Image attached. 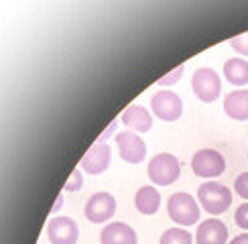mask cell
<instances>
[{
  "mask_svg": "<svg viewBox=\"0 0 248 244\" xmlns=\"http://www.w3.org/2000/svg\"><path fill=\"white\" fill-rule=\"evenodd\" d=\"M198 201L202 203V208L212 214V216H220L232 203V193L230 189L218 181H208L202 183L198 187Z\"/></svg>",
  "mask_w": 248,
  "mask_h": 244,
  "instance_id": "obj_1",
  "label": "cell"
},
{
  "mask_svg": "<svg viewBox=\"0 0 248 244\" xmlns=\"http://www.w3.org/2000/svg\"><path fill=\"white\" fill-rule=\"evenodd\" d=\"M167 214L179 226H193L200 220V206L193 196L179 191V193H173L167 199Z\"/></svg>",
  "mask_w": 248,
  "mask_h": 244,
  "instance_id": "obj_2",
  "label": "cell"
},
{
  "mask_svg": "<svg viewBox=\"0 0 248 244\" xmlns=\"http://www.w3.org/2000/svg\"><path fill=\"white\" fill-rule=\"evenodd\" d=\"M149 179L155 183V185H171L179 179L181 175V165L175 155H169V152H159L149 161Z\"/></svg>",
  "mask_w": 248,
  "mask_h": 244,
  "instance_id": "obj_3",
  "label": "cell"
},
{
  "mask_svg": "<svg viewBox=\"0 0 248 244\" xmlns=\"http://www.w3.org/2000/svg\"><path fill=\"white\" fill-rule=\"evenodd\" d=\"M191 90L195 98H200L202 102H208V104L216 102L222 92L220 76L212 67H198L191 76Z\"/></svg>",
  "mask_w": 248,
  "mask_h": 244,
  "instance_id": "obj_4",
  "label": "cell"
},
{
  "mask_svg": "<svg viewBox=\"0 0 248 244\" xmlns=\"http://www.w3.org/2000/svg\"><path fill=\"white\" fill-rule=\"evenodd\" d=\"M191 169L198 177L214 179L226 171V159L216 149H200L191 159Z\"/></svg>",
  "mask_w": 248,
  "mask_h": 244,
  "instance_id": "obj_5",
  "label": "cell"
},
{
  "mask_svg": "<svg viewBox=\"0 0 248 244\" xmlns=\"http://www.w3.org/2000/svg\"><path fill=\"white\" fill-rule=\"evenodd\" d=\"M151 108L155 112V116L165 122H175L183 114V102L171 90H159L151 98Z\"/></svg>",
  "mask_w": 248,
  "mask_h": 244,
  "instance_id": "obj_6",
  "label": "cell"
},
{
  "mask_svg": "<svg viewBox=\"0 0 248 244\" xmlns=\"http://www.w3.org/2000/svg\"><path fill=\"white\" fill-rule=\"evenodd\" d=\"M86 218L92 222V224H104L108 220L114 218V214H116V199L112 193L108 191H98L94 193L88 203H86Z\"/></svg>",
  "mask_w": 248,
  "mask_h": 244,
  "instance_id": "obj_7",
  "label": "cell"
},
{
  "mask_svg": "<svg viewBox=\"0 0 248 244\" xmlns=\"http://www.w3.org/2000/svg\"><path fill=\"white\" fill-rule=\"evenodd\" d=\"M116 145H118V152L122 161L130 163V165H139L147 157V145L144 140L134 135L132 130H122L116 135Z\"/></svg>",
  "mask_w": 248,
  "mask_h": 244,
  "instance_id": "obj_8",
  "label": "cell"
},
{
  "mask_svg": "<svg viewBox=\"0 0 248 244\" xmlns=\"http://www.w3.org/2000/svg\"><path fill=\"white\" fill-rule=\"evenodd\" d=\"M47 238L51 244H76L79 238V228L76 220L67 216L51 218L47 224Z\"/></svg>",
  "mask_w": 248,
  "mask_h": 244,
  "instance_id": "obj_9",
  "label": "cell"
},
{
  "mask_svg": "<svg viewBox=\"0 0 248 244\" xmlns=\"http://www.w3.org/2000/svg\"><path fill=\"white\" fill-rule=\"evenodd\" d=\"M110 157H112V151L106 142H94L88 149L84 159L79 161V169L86 173H92V175H100V173H104L108 169Z\"/></svg>",
  "mask_w": 248,
  "mask_h": 244,
  "instance_id": "obj_10",
  "label": "cell"
},
{
  "mask_svg": "<svg viewBox=\"0 0 248 244\" xmlns=\"http://www.w3.org/2000/svg\"><path fill=\"white\" fill-rule=\"evenodd\" d=\"M195 242L198 244H226L228 242V228L220 220H203L198 232H195Z\"/></svg>",
  "mask_w": 248,
  "mask_h": 244,
  "instance_id": "obj_11",
  "label": "cell"
},
{
  "mask_svg": "<svg viewBox=\"0 0 248 244\" xmlns=\"http://www.w3.org/2000/svg\"><path fill=\"white\" fill-rule=\"evenodd\" d=\"M102 244H137V232L124 222H112L100 232Z\"/></svg>",
  "mask_w": 248,
  "mask_h": 244,
  "instance_id": "obj_12",
  "label": "cell"
},
{
  "mask_svg": "<svg viewBox=\"0 0 248 244\" xmlns=\"http://www.w3.org/2000/svg\"><path fill=\"white\" fill-rule=\"evenodd\" d=\"M120 122H124L128 128L137 132H149L153 128V118L149 114L147 108H142L139 104H132L120 114Z\"/></svg>",
  "mask_w": 248,
  "mask_h": 244,
  "instance_id": "obj_13",
  "label": "cell"
},
{
  "mask_svg": "<svg viewBox=\"0 0 248 244\" xmlns=\"http://www.w3.org/2000/svg\"><path fill=\"white\" fill-rule=\"evenodd\" d=\"M224 112L232 120H248V90L230 92L224 100Z\"/></svg>",
  "mask_w": 248,
  "mask_h": 244,
  "instance_id": "obj_14",
  "label": "cell"
},
{
  "mask_svg": "<svg viewBox=\"0 0 248 244\" xmlns=\"http://www.w3.org/2000/svg\"><path fill=\"white\" fill-rule=\"evenodd\" d=\"M134 206L140 214L144 216H153V214H157L159 208H161V196L159 191L151 187V185H144L137 191V196H134Z\"/></svg>",
  "mask_w": 248,
  "mask_h": 244,
  "instance_id": "obj_15",
  "label": "cell"
},
{
  "mask_svg": "<svg viewBox=\"0 0 248 244\" xmlns=\"http://www.w3.org/2000/svg\"><path fill=\"white\" fill-rule=\"evenodd\" d=\"M224 77L232 86H246L248 84V61L242 57H232L224 63Z\"/></svg>",
  "mask_w": 248,
  "mask_h": 244,
  "instance_id": "obj_16",
  "label": "cell"
},
{
  "mask_svg": "<svg viewBox=\"0 0 248 244\" xmlns=\"http://www.w3.org/2000/svg\"><path fill=\"white\" fill-rule=\"evenodd\" d=\"M159 244H193V238L187 230L181 228H169L163 232Z\"/></svg>",
  "mask_w": 248,
  "mask_h": 244,
  "instance_id": "obj_17",
  "label": "cell"
},
{
  "mask_svg": "<svg viewBox=\"0 0 248 244\" xmlns=\"http://www.w3.org/2000/svg\"><path fill=\"white\" fill-rule=\"evenodd\" d=\"M230 47L236 51V53L248 57V33H242V35L232 37V39H230Z\"/></svg>",
  "mask_w": 248,
  "mask_h": 244,
  "instance_id": "obj_18",
  "label": "cell"
},
{
  "mask_svg": "<svg viewBox=\"0 0 248 244\" xmlns=\"http://www.w3.org/2000/svg\"><path fill=\"white\" fill-rule=\"evenodd\" d=\"M183 71H185V65H177L173 71H169V76L161 77V79L157 81V86H171V84H175V81H179V79H181Z\"/></svg>",
  "mask_w": 248,
  "mask_h": 244,
  "instance_id": "obj_19",
  "label": "cell"
},
{
  "mask_svg": "<svg viewBox=\"0 0 248 244\" xmlns=\"http://www.w3.org/2000/svg\"><path fill=\"white\" fill-rule=\"evenodd\" d=\"M81 185H84V177H81V171H79V167L71 173V177L65 181V191H78V189H81Z\"/></svg>",
  "mask_w": 248,
  "mask_h": 244,
  "instance_id": "obj_20",
  "label": "cell"
},
{
  "mask_svg": "<svg viewBox=\"0 0 248 244\" xmlns=\"http://www.w3.org/2000/svg\"><path fill=\"white\" fill-rule=\"evenodd\" d=\"M234 189H236V193H238L242 199H248V173H242V175L236 177Z\"/></svg>",
  "mask_w": 248,
  "mask_h": 244,
  "instance_id": "obj_21",
  "label": "cell"
},
{
  "mask_svg": "<svg viewBox=\"0 0 248 244\" xmlns=\"http://www.w3.org/2000/svg\"><path fill=\"white\" fill-rule=\"evenodd\" d=\"M234 220H236V224H238L242 230H248V203H242V206L236 210Z\"/></svg>",
  "mask_w": 248,
  "mask_h": 244,
  "instance_id": "obj_22",
  "label": "cell"
},
{
  "mask_svg": "<svg viewBox=\"0 0 248 244\" xmlns=\"http://www.w3.org/2000/svg\"><path fill=\"white\" fill-rule=\"evenodd\" d=\"M116 124H118V122H116V120H112V122H110V126H108V128H106V130H104V132H102V135L98 137V140H96V142H106V140H108V137H110L112 132L116 130Z\"/></svg>",
  "mask_w": 248,
  "mask_h": 244,
  "instance_id": "obj_23",
  "label": "cell"
},
{
  "mask_svg": "<svg viewBox=\"0 0 248 244\" xmlns=\"http://www.w3.org/2000/svg\"><path fill=\"white\" fill-rule=\"evenodd\" d=\"M230 244H248V232L240 234V236H234V238L230 240Z\"/></svg>",
  "mask_w": 248,
  "mask_h": 244,
  "instance_id": "obj_24",
  "label": "cell"
},
{
  "mask_svg": "<svg viewBox=\"0 0 248 244\" xmlns=\"http://www.w3.org/2000/svg\"><path fill=\"white\" fill-rule=\"evenodd\" d=\"M61 203H63V193H59L57 196V201H55V206L51 208V214H55V212H59V208H61Z\"/></svg>",
  "mask_w": 248,
  "mask_h": 244,
  "instance_id": "obj_25",
  "label": "cell"
}]
</instances>
